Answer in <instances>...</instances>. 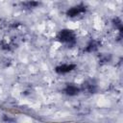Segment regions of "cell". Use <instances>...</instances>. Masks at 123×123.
I'll use <instances>...</instances> for the list:
<instances>
[{"instance_id": "obj_1", "label": "cell", "mask_w": 123, "mask_h": 123, "mask_svg": "<svg viewBox=\"0 0 123 123\" xmlns=\"http://www.w3.org/2000/svg\"><path fill=\"white\" fill-rule=\"evenodd\" d=\"M61 37L62 40H69L71 38V33L69 31H62L61 33Z\"/></svg>"}, {"instance_id": "obj_2", "label": "cell", "mask_w": 123, "mask_h": 123, "mask_svg": "<svg viewBox=\"0 0 123 123\" xmlns=\"http://www.w3.org/2000/svg\"><path fill=\"white\" fill-rule=\"evenodd\" d=\"M74 65H62L61 67L58 68V72H62V73H64V72H68L71 70V68H73Z\"/></svg>"}, {"instance_id": "obj_3", "label": "cell", "mask_w": 123, "mask_h": 123, "mask_svg": "<svg viewBox=\"0 0 123 123\" xmlns=\"http://www.w3.org/2000/svg\"><path fill=\"white\" fill-rule=\"evenodd\" d=\"M82 11H84V9H81L80 7H77V8H75V9H72L71 11H69V12H68V14H70V16H74V15H76L77 13L81 12Z\"/></svg>"}, {"instance_id": "obj_4", "label": "cell", "mask_w": 123, "mask_h": 123, "mask_svg": "<svg viewBox=\"0 0 123 123\" xmlns=\"http://www.w3.org/2000/svg\"><path fill=\"white\" fill-rule=\"evenodd\" d=\"M67 91H68L67 93H69V94H74V93H76L78 91V89L76 87H74V86H69L67 88Z\"/></svg>"}]
</instances>
